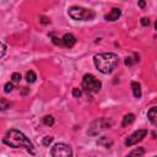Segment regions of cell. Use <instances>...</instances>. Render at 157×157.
<instances>
[{
	"label": "cell",
	"mask_w": 157,
	"mask_h": 157,
	"mask_svg": "<svg viewBox=\"0 0 157 157\" xmlns=\"http://www.w3.org/2000/svg\"><path fill=\"white\" fill-rule=\"evenodd\" d=\"M28 91H29V88H28V87H23V90H22L21 94H22V96H25V94H26V93H27Z\"/></svg>",
	"instance_id": "cell-24"
},
{
	"label": "cell",
	"mask_w": 157,
	"mask_h": 157,
	"mask_svg": "<svg viewBox=\"0 0 157 157\" xmlns=\"http://www.w3.org/2000/svg\"><path fill=\"white\" fill-rule=\"evenodd\" d=\"M69 16L74 20H80V21H91L94 18L96 13L93 10L81 7V6H72L69 9Z\"/></svg>",
	"instance_id": "cell-3"
},
{
	"label": "cell",
	"mask_w": 157,
	"mask_h": 157,
	"mask_svg": "<svg viewBox=\"0 0 157 157\" xmlns=\"http://www.w3.org/2000/svg\"><path fill=\"white\" fill-rule=\"evenodd\" d=\"M50 153L53 157H72V150L66 144H55L52 147Z\"/></svg>",
	"instance_id": "cell-5"
},
{
	"label": "cell",
	"mask_w": 157,
	"mask_h": 157,
	"mask_svg": "<svg viewBox=\"0 0 157 157\" xmlns=\"http://www.w3.org/2000/svg\"><path fill=\"white\" fill-rule=\"evenodd\" d=\"M20 81H21V75L18 72H13L11 75V83L12 85H18Z\"/></svg>",
	"instance_id": "cell-16"
},
{
	"label": "cell",
	"mask_w": 157,
	"mask_h": 157,
	"mask_svg": "<svg viewBox=\"0 0 157 157\" xmlns=\"http://www.w3.org/2000/svg\"><path fill=\"white\" fill-rule=\"evenodd\" d=\"M141 25H142V26H148V25H150V20H148L147 17H142V18H141Z\"/></svg>",
	"instance_id": "cell-22"
},
{
	"label": "cell",
	"mask_w": 157,
	"mask_h": 157,
	"mask_svg": "<svg viewBox=\"0 0 157 157\" xmlns=\"http://www.w3.org/2000/svg\"><path fill=\"white\" fill-rule=\"evenodd\" d=\"M144 153H145V150H144L142 147H137V148L132 150L126 157H142Z\"/></svg>",
	"instance_id": "cell-11"
},
{
	"label": "cell",
	"mask_w": 157,
	"mask_h": 157,
	"mask_svg": "<svg viewBox=\"0 0 157 157\" xmlns=\"http://www.w3.org/2000/svg\"><path fill=\"white\" fill-rule=\"evenodd\" d=\"M131 88H132V93L135 96V98H140L141 97V85L139 82H131Z\"/></svg>",
	"instance_id": "cell-10"
},
{
	"label": "cell",
	"mask_w": 157,
	"mask_h": 157,
	"mask_svg": "<svg viewBox=\"0 0 157 157\" xmlns=\"http://www.w3.org/2000/svg\"><path fill=\"white\" fill-rule=\"evenodd\" d=\"M52 141H53V137H52V136H45V137L43 139V145H44V146H49V145L52 144Z\"/></svg>",
	"instance_id": "cell-18"
},
{
	"label": "cell",
	"mask_w": 157,
	"mask_h": 157,
	"mask_svg": "<svg viewBox=\"0 0 157 157\" xmlns=\"http://www.w3.org/2000/svg\"><path fill=\"white\" fill-rule=\"evenodd\" d=\"M81 85H82V90L88 94L99 92V90L102 87L101 81L92 74H86L83 76V78H82V83Z\"/></svg>",
	"instance_id": "cell-4"
},
{
	"label": "cell",
	"mask_w": 157,
	"mask_h": 157,
	"mask_svg": "<svg viewBox=\"0 0 157 157\" xmlns=\"http://www.w3.org/2000/svg\"><path fill=\"white\" fill-rule=\"evenodd\" d=\"M75 43H76V38H75V36L71 34V33H65V34L63 36V38H60V45H61V47L71 48Z\"/></svg>",
	"instance_id": "cell-8"
},
{
	"label": "cell",
	"mask_w": 157,
	"mask_h": 157,
	"mask_svg": "<svg viewBox=\"0 0 157 157\" xmlns=\"http://www.w3.org/2000/svg\"><path fill=\"white\" fill-rule=\"evenodd\" d=\"M2 141H4V144H6L10 147H13V148L22 147L26 151H28L29 153L34 155V146H33V144L20 130H16V129L7 130L5 136H4V139H2Z\"/></svg>",
	"instance_id": "cell-1"
},
{
	"label": "cell",
	"mask_w": 157,
	"mask_h": 157,
	"mask_svg": "<svg viewBox=\"0 0 157 157\" xmlns=\"http://www.w3.org/2000/svg\"><path fill=\"white\" fill-rule=\"evenodd\" d=\"M119 16H120V10H119L118 7H113V9L110 10V12L104 16V18H105L107 21H115V20L119 18Z\"/></svg>",
	"instance_id": "cell-9"
},
{
	"label": "cell",
	"mask_w": 157,
	"mask_h": 157,
	"mask_svg": "<svg viewBox=\"0 0 157 157\" xmlns=\"http://www.w3.org/2000/svg\"><path fill=\"white\" fill-rule=\"evenodd\" d=\"M92 124L97 125V128L88 129V134H90V135H97L99 131H102V130H104V129H107V128L110 126V121H108V120L104 119V118H101V119H98V120H94Z\"/></svg>",
	"instance_id": "cell-7"
},
{
	"label": "cell",
	"mask_w": 157,
	"mask_h": 157,
	"mask_svg": "<svg viewBox=\"0 0 157 157\" xmlns=\"http://www.w3.org/2000/svg\"><path fill=\"white\" fill-rule=\"evenodd\" d=\"M93 61L98 71L102 74H110L119 63V56L114 53H101L93 56Z\"/></svg>",
	"instance_id": "cell-2"
},
{
	"label": "cell",
	"mask_w": 157,
	"mask_h": 157,
	"mask_svg": "<svg viewBox=\"0 0 157 157\" xmlns=\"http://www.w3.org/2000/svg\"><path fill=\"white\" fill-rule=\"evenodd\" d=\"M5 53H6V45L0 42V58H2L5 55Z\"/></svg>",
	"instance_id": "cell-20"
},
{
	"label": "cell",
	"mask_w": 157,
	"mask_h": 157,
	"mask_svg": "<svg viewBox=\"0 0 157 157\" xmlns=\"http://www.w3.org/2000/svg\"><path fill=\"white\" fill-rule=\"evenodd\" d=\"M147 130L146 129H141V130H137L135 132H132L126 140H125V145L126 146H132V145H136L137 142H140L146 135H147Z\"/></svg>",
	"instance_id": "cell-6"
},
{
	"label": "cell",
	"mask_w": 157,
	"mask_h": 157,
	"mask_svg": "<svg viewBox=\"0 0 157 157\" xmlns=\"http://www.w3.org/2000/svg\"><path fill=\"white\" fill-rule=\"evenodd\" d=\"M135 120V115L134 114H126L124 118H123V121H121V125L123 126H126V125H129V124H131L132 121Z\"/></svg>",
	"instance_id": "cell-13"
},
{
	"label": "cell",
	"mask_w": 157,
	"mask_h": 157,
	"mask_svg": "<svg viewBox=\"0 0 157 157\" xmlns=\"http://www.w3.org/2000/svg\"><path fill=\"white\" fill-rule=\"evenodd\" d=\"M11 107V103L5 99V98H0V110H6Z\"/></svg>",
	"instance_id": "cell-15"
},
{
	"label": "cell",
	"mask_w": 157,
	"mask_h": 157,
	"mask_svg": "<svg viewBox=\"0 0 157 157\" xmlns=\"http://www.w3.org/2000/svg\"><path fill=\"white\" fill-rule=\"evenodd\" d=\"M147 118H148V120L152 123V125H156V107H152V108L147 112Z\"/></svg>",
	"instance_id": "cell-12"
},
{
	"label": "cell",
	"mask_w": 157,
	"mask_h": 157,
	"mask_svg": "<svg viewBox=\"0 0 157 157\" xmlns=\"http://www.w3.org/2000/svg\"><path fill=\"white\" fill-rule=\"evenodd\" d=\"M139 5H140L141 7H144V6H145V2H144V1H140V2H139Z\"/></svg>",
	"instance_id": "cell-25"
},
{
	"label": "cell",
	"mask_w": 157,
	"mask_h": 157,
	"mask_svg": "<svg viewBox=\"0 0 157 157\" xmlns=\"http://www.w3.org/2000/svg\"><path fill=\"white\" fill-rule=\"evenodd\" d=\"M43 123L48 126H53L54 125V118L52 115H45V117H43Z\"/></svg>",
	"instance_id": "cell-17"
},
{
	"label": "cell",
	"mask_w": 157,
	"mask_h": 157,
	"mask_svg": "<svg viewBox=\"0 0 157 157\" xmlns=\"http://www.w3.org/2000/svg\"><path fill=\"white\" fill-rule=\"evenodd\" d=\"M36 78H37V75L34 74V71L29 70V71H27V72H26V81H27V82L32 83V82H34V81H36Z\"/></svg>",
	"instance_id": "cell-14"
},
{
	"label": "cell",
	"mask_w": 157,
	"mask_h": 157,
	"mask_svg": "<svg viewBox=\"0 0 157 157\" xmlns=\"http://www.w3.org/2000/svg\"><path fill=\"white\" fill-rule=\"evenodd\" d=\"M39 18H40V20H39V21H40V22H42V23H49V22H50V21H49V20H48V18H47V17H44V16H40V17H39Z\"/></svg>",
	"instance_id": "cell-23"
},
{
	"label": "cell",
	"mask_w": 157,
	"mask_h": 157,
	"mask_svg": "<svg viewBox=\"0 0 157 157\" xmlns=\"http://www.w3.org/2000/svg\"><path fill=\"white\" fill-rule=\"evenodd\" d=\"M12 88H13V85H12L11 82H7V83L5 85V87H4V91H5L6 93H9V92L12 91Z\"/></svg>",
	"instance_id": "cell-19"
},
{
	"label": "cell",
	"mask_w": 157,
	"mask_h": 157,
	"mask_svg": "<svg viewBox=\"0 0 157 157\" xmlns=\"http://www.w3.org/2000/svg\"><path fill=\"white\" fill-rule=\"evenodd\" d=\"M72 96L76 97V98H78V97L81 96V90H78V88H74V90H72Z\"/></svg>",
	"instance_id": "cell-21"
}]
</instances>
